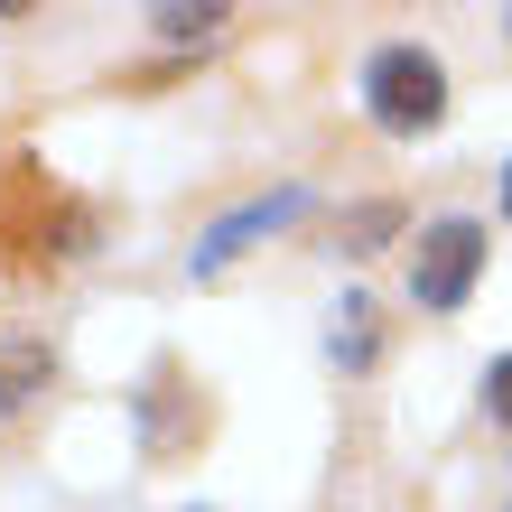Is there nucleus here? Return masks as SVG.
I'll return each mask as SVG.
<instances>
[{
    "instance_id": "nucleus-2",
    "label": "nucleus",
    "mask_w": 512,
    "mask_h": 512,
    "mask_svg": "<svg viewBox=\"0 0 512 512\" xmlns=\"http://www.w3.org/2000/svg\"><path fill=\"white\" fill-rule=\"evenodd\" d=\"M364 103H373V122L382 131H438L447 122V75H438V56H419V47H382L373 66H364Z\"/></svg>"
},
{
    "instance_id": "nucleus-4",
    "label": "nucleus",
    "mask_w": 512,
    "mask_h": 512,
    "mask_svg": "<svg viewBox=\"0 0 512 512\" xmlns=\"http://www.w3.org/2000/svg\"><path fill=\"white\" fill-rule=\"evenodd\" d=\"M298 205H308V196H298V187H280V196L243 205V215H224V224H215V233H205V243H196V270H224V261L243 252V243H261V233H280V224L298 215Z\"/></svg>"
},
{
    "instance_id": "nucleus-7",
    "label": "nucleus",
    "mask_w": 512,
    "mask_h": 512,
    "mask_svg": "<svg viewBox=\"0 0 512 512\" xmlns=\"http://www.w3.org/2000/svg\"><path fill=\"white\" fill-rule=\"evenodd\" d=\"M382 233H401V205H364V215H354V224L336 233V252L354 261V252H373V243H382Z\"/></svg>"
},
{
    "instance_id": "nucleus-1",
    "label": "nucleus",
    "mask_w": 512,
    "mask_h": 512,
    "mask_svg": "<svg viewBox=\"0 0 512 512\" xmlns=\"http://www.w3.org/2000/svg\"><path fill=\"white\" fill-rule=\"evenodd\" d=\"M84 243H94V215H84L38 159H10V168H0V261H10V270L75 261Z\"/></svg>"
},
{
    "instance_id": "nucleus-3",
    "label": "nucleus",
    "mask_w": 512,
    "mask_h": 512,
    "mask_svg": "<svg viewBox=\"0 0 512 512\" xmlns=\"http://www.w3.org/2000/svg\"><path fill=\"white\" fill-rule=\"evenodd\" d=\"M475 270H485V224H466V215H447V224H429L410 243V298L419 308H466V289H475Z\"/></svg>"
},
{
    "instance_id": "nucleus-8",
    "label": "nucleus",
    "mask_w": 512,
    "mask_h": 512,
    "mask_svg": "<svg viewBox=\"0 0 512 512\" xmlns=\"http://www.w3.org/2000/svg\"><path fill=\"white\" fill-rule=\"evenodd\" d=\"M224 19H233V10H159V38L205 47V38H224Z\"/></svg>"
},
{
    "instance_id": "nucleus-9",
    "label": "nucleus",
    "mask_w": 512,
    "mask_h": 512,
    "mask_svg": "<svg viewBox=\"0 0 512 512\" xmlns=\"http://www.w3.org/2000/svg\"><path fill=\"white\" fill-rule=\"evenodd\" d=\"M485 401H494V419H503V429H512V354H503V364L485 373Z\"/></svg>"
},
{
    "instance_id": "nucleus-5",
    "label": "nucleus",
    "mask_w": 512,
    "mask_h": 512,
    "mask_svg": "<svg viewBox=\"0 0 512 512\" xmlns=\"http://www.w3.org/2000/svg\"><path fill=\"white\" fill-rule=\"evenodd\" d=\"M38 391H47V345H10L0 354V419L19 401H38Z\"/></svg>"
},
{
    "instance_id": "nucleus-10",
    "label": "nucleus",
    "mask_w": 512,
    "mask_h": 512,
    "mask_svg": "<svg viewBox=\"0 0 512 512\" xmlns=\"http://www.w3.org/2000/svg\"><path fill=\"white\" fill-rule=\"evenodd\" d=\"M503 215H512V168H503Z\"/></svg>"
},
{
    "instance_id": "nucleus-6",
    "label": "nucleus",
    "mask_w": 512,
    "mask_h": 512,
    "mask_svg": "<svg viewBox=\"0 0 512 512\" xmlns=\"http://www.w3.org/2000/svg\"><path fill=\"white\" fill-rule=\"evenodd\" d=\"M336 364H373V308L364 298H345V317H336Z\"/></svg>"
}]
</instances>
